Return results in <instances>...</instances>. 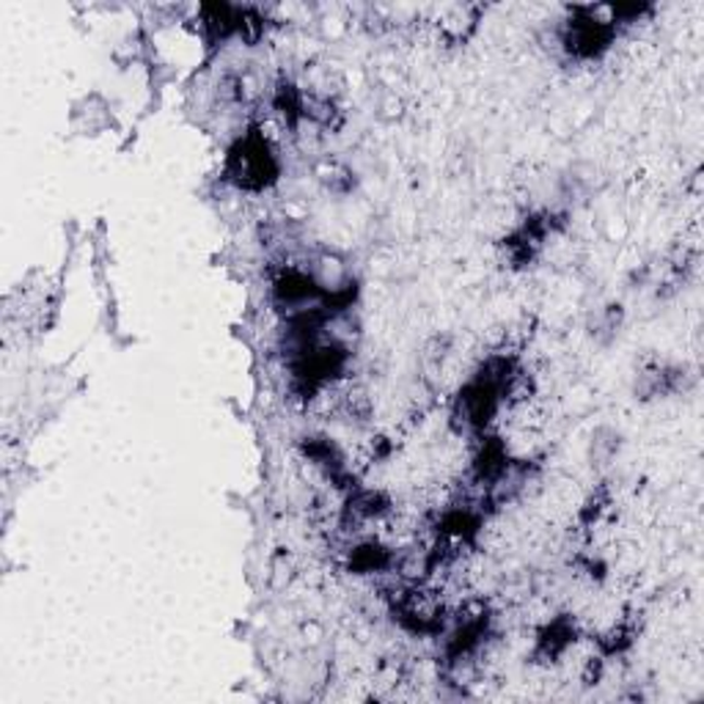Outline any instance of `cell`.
<instances>
[{"mask_svg": "<svg viewBox=\"0 0 704 704\" xmlns=\"http://www.w3.org/2000/svg\"><path fill=\"white\" fill-rule=\"evenodd\" d=\"M576 641V625L569 619H556V623L548 625L545 630L537 639V655L551 661V657H558L569 644Z\"/></svg>", "mask_w": 704, "mask_h": 704, "instance_id": "cell-3", "label": "cell"}, {"mask_svg": "<svg viewBox=\"0 0 704 704\" xmlns=\"http://www.w3.org/2000/svg\"><path fill=\"white\" fill-rule=\"evenodd\" d=\"M350 567L359 573H382L391 567V553L380 542H364L350 553Z\"/></svg>", "mask_w": 704, "mask_h": 704, "instance_id": "cell-4", "label": "cell"}, {"mask_svg": "<svg viewBox=\"0 0 704 704\" xmlns=\"http://www.w3.org/2000/svg\"><path fill=\"white\" fill-rule=\"evenodd\" d=\"M226 176L240 190H264L278 179V160L271 141L259 133L248 129L246 136L229 149L226 158Z\"/></svg>", "mask_w": 704, "mask_h": 704, "instance_id": "cell-1", "label": "cell"}, {"mask_svg": "<svg viewBox=\"0 0 704 704\" xmlns=\"http://www.w3.org/2000/svg\"><path fill=\"white\" fill-rule=\"evenodd\" d=\"M616 30V20H600L589 9H578L564 25V48L578 59H594L611 45Z\"/></svg>", "mask_w": 704, "mask_h": 704, "instance_id": "cell-2", "label": "cell"}]
</instances>
